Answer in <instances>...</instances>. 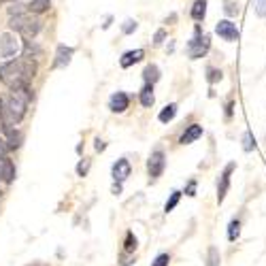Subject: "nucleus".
Segmentation results:
<instances>
[{"label":"nucleus","mask_w":266,"mask_h":266,"mask_svg":"<svg viewBox=\"0 0 266 266\" xmlns=\"http://www.w3.org/2000/svg\"><path fill=\"white\" fill-rule=\"evenodd\" d=\"M104 147H107V145H104V143H102L100 139H96V151H102Z\"/></svg>","instance_id":"4c0bfd02"},{"label":"nucleus","mask_w":266,"mask_h":266,"mask_svg":"<svg viewBox=\"0 0 266 266\" xmlns=\"http://www.w3.org/2000/svg\"><path fill=\"white\" fill-rule=\"evenodd\" d=\"M256 13L260 17H266V0H256Z\"/></svg>","instance_id":"c756f323"},{"label":"nucleus","mask_w":266,"mask_h":266,"mask_svg":"<svg viewBox=\"0 0 266 266\" xmlns=\"http://www.w3.org/2000/svg\"><path fill=\"white\" fill-rule=\"evenodd\" d=\"M168 262H171V258H168V254H160L156 260H154V264L151 266H168Z\"/></svg>","instance_id":"c85d7f7f"},{"label":"nucleus","mask_w":266,"mask_h":266,"mask_svg":"<svg viewBox=\"0 0 266 266\" xmlns=\"http://www.w3.org/2000/svg\"><path fill=\"white\" fill-rule=\"evenodd\" d=\"M185 194L188 196H196V181H190L188 188H185Z\"/></svg>","instance_id":"f704fd0d"},{"label":"nucleus","mask_w":266,"mask_h":266,"mask_svg":"<svg viewBox=\"0 0 266 266\" xmlns=\"http://www.w3.org/2000/svg\"><path fill=\"white\" fill-rule=\"evenodd\" d=\"M72 47H66V45H60L58 47V51H55V60H53V66L55 68H64V66H68L70 60H72Z\"/></svg>","instance_id":"9d476101"},{"label":"nucleus","mask_w":266,"mask_h":266,"mask_svg":"<svg viewBox=\"0 0 266 266\" xmlns=\"http://www.w3.org/2000/svg\"><path fill=\"white\" fill-rule=\"evenodd\" d=\"M9 13H11V17H13V15H21V13H23V4H17V2H15L13 6H9Z\"/></svg>","instance_id":"7c9ffc66"},{"label":"nucleus","mask_w":266,"mask_h":266,"mask_svg":"<svg viewBox=\"0 0 266 266\" xmlns=\"http://www.w3.org/2000/svg\"><path fill=\"white\" fill-rule=\"evenodd\" d=\"M164 166H166V158H164V154H162L160 149L154 151V154L149 156V160H147V173H149L151 179H158V177L164 173Z\"/></svg>","instance_id":"39448f33"},{"label":"nucleus","mask_w":266,"mask_h":266,"mask_svg":"<svg viewBox=\"0 0 266 266\" xmlns=\"http://www.w3.org/2000/svg\"><path fill=\"white\" fill-rule=\"evenodd\" d=\"M143 55H145V51H143V49L126 51V53L122 55V60H119V64H122V68H130L132 64H136V62H141V60H143Z\"/></svg>","instance_id":"4468645a"},{"label":"nucleus","mask_w":266,"mask_h":266,"mask_svg":"<svg viewBox=\"0 0 266 266\" xmlns=\"http://www.w3.org/2000/svg\"><path fill=\"white\" fill-rule=\"evenodd\" d=\"M0 179H2L4 183L15 181V164L9 158H0Z\"/></svg>","instance_id":"f8f14e48"},{"label":"nucleus","mask_w":266,"mask_h":266,"mask_svg":"<svg viewBox=\"0 0 266 266\" xmlns=\"http://www.w3.org/2000/svg\"><path fill=\"white\" fill-rule=\"evenodd\" d=\"M209 47H211L209 36L207 34H200V28L196 26V36L188 43V55H190L192 60H198V58H203V55L209 51Z\"/></svg>","instance_id":"20e7f679"},{"label":"nucleus","mask_w":266,"mask_h":266,"mask_svg":"<svg viewBox=\"0 0 266 266\" xmlns=\"http://www.w3.org/2000/svg\"><path fill=\"white\" fill-rule=\"evenodd\" d=\"M239 232H241V222L239 220H232L228 226V239L230 241H237L239 239Z\"/></svg>","instance_id":"b1692460"},{"label":"nucleus","mask_w":266,"mask_h":266,"mask_svg":"<svg viewBox=\"0 0 266 266\" xmlns=\"http://www.w3.org/2000/svg\"><path fill=\"white\" fill-rule=\"evenodd\" d=\"M136 26H139V23H136L134 19H126V21H124V26H122V30L126 32V34H132V32L136 30Z\"/></svg>","instance_id":"cd10ccee"},{"label":"nucleus","mask_w":266,"mask_h":266,"mask_svg":"<svg viewBox=\"0 0 266 266\" xmlns=\"http://www.w3.org/2000/svg\"><path fill=\"white\" fill-rule=\"evenodd\" d=\"M30 100H32V92H30L28 85L17 87V90H11V94L2 100V109H0L2 117L6 119V124L9 126L19 124L23 119V115H26V109H28Z\"/></svg>","instance_id":"f03ea898"},{"label":"nucleus","mask_w":266,"mask_h":266,"mask_svg":"<svg viewBox=\"0 0 266 266\" xmlns=\"http://www.w3.org/2000/svg\"><path fill=\"white\" fill-rule=\"evenodd\" d=\"M124 249H126V254H130V252H134V249H136V237L132 235V232H128V235H126Z\"/></svg>","instance_id":"393cba45"},{"label":"nucleus","mask_w":266,"mask_h":266,"mask_svg":"<svg viewBox=\"0 0 266 266\" xmlns=\"http://www.w3.org/2000/svg\"><path fill=\"white\" fill-rule=\"evenodd\" d=\"M226 13H228V15H239V6L235 2H228V6H226Z\"/></svg>","instance_id":"c9c22d12"},{"label":"nucleus","mask_w":266,"mask_h":266,"mask_svg":"<svg viewBox=\"0 0 266 266\" xmlns=\"http://www.w3.org/2000/svg\"><path fill=\"white\" fill-rule=\"evenodd\" d=\"M143 79H145V83H151V85H154L158 79H160V68L156 66V64H149V66H145Z\"/></svg>","instance_id":"dca6fc26"},{"label":"nucleus","mask_w":266,"mask_h":266,"mask_svg":"<svg viewBox=\"0 0 266 266\" xmlns=\"http://www.w3.org/2000/svg\"><path fill=\"white\" fill-rule=\"evenodd\" d=\"M179 198H181V192H177V190H175L173 194H171V198L166 200V205H164V211H166V213H171L173 209L177 207V203H179Z\"/></svg>","instance_id":"5701e85b"},{"label":"nucleus","mask_w":266,"mask_h":266,"mask_svg":"<svg viewBox=\"0 0 266 266\" xmlns=\"http://www.w3.org/2000/svg\"><path fill=\"white\" fill-rule=\"evenodd\" d=\"M9 26H11L15 32H19L23 38H34L38 32H41V21H38L36 17H30V15H26V13L13 15Z\"/></svg>","instance_id":"7ed1b4c3"},{"label":"nucleus","mask_w":266,"mask_h":266,"mask_svg":"<svg viewBox=\"0 0 266 266\" xmlns=\"http://www.w3.org/2000/svg\"><path fill=\"white\" fill-rule=\"evenodd\" d=\"M87 168H90V162H87V160H85V162H79V164H77V173L83 177V175L87 173Z\"/></svg>","instance_id":"473e14b6"},{"label":"nucleus","mask_w":266,"mask_h":266,"mask_svg":"<svg viewBox=\"0 0 266 266\" xmlns=\"http://www.w3.org/2000/svg\"><path fill=\"white\" fill-rule=\"evenodd\" d=\"M232 109H235V102H228V107H226V117H232Z\"/></svg>","instance_id":"e433bc0d"},{"label":"nucleus","mask_w":266,"mask_h":266,"mask_svg":"<svg viewBox=\"0 0 266 266\" xmlns=\"http://www.w3.org/2000/svg\"><path fill=\"white\" fill-rule=\"evenodd\" d=\"M235 171V162H230L228 166L224 168V173L220 175V183H217V203H224L226 194H228V188H230V175Z\"/></svg>","instance_id":"6e6552de"},{"label":"nucleus","mask_w":266,"mask_h":266,"mask_svg":"<svg viewBox=\"0 0 266 266\" xmlns=\"http://www.w3.org/2000/svg\"><path fill=\"white\" fill-rule=\"evenodd\" d=\"M19 51V41L13 34H2L0 36V58H13Z\"/></svg>","instance_id":"423d86ee"},{"label":"nucleus","mask_w":266,"mask_h":266,"mask_svg":"<svg viewBox=\"0 0 266 266\" xmlns=\"http://www.w3.org/2000/svg\"><path fill=\"white\" fill-rule=\"evenodd\" d=\"M6 151H9V143H6L2 136H0V158H4L6 156Z\"/></svg>","instance_id":"72a5a7b5"},{"label":"nucleus","mask_w":266,"mask_h":266,"mask_svg":"<svg viewBox=\"0 0 266 266\" xmlns=\"http://www.w3.org/2000/svg\"><path fill=\"white\" fill-rule=\"evenodd\" d=\"M222 70H217V68H209V83H217V81H222Z\"/></svg>","instance_id":"bb28decb"},{"label":"nucleus","mask_w":266,"mask_h":266,"mask_svg":"<svg viewBox=\"0 0 266 266\" xmlns=\"http://www.w3.org/2000/svg\"><path fill=\"white\" fill-rule=\"evenodd\" d=\"M164 38H166V32H164V30H158L156 36H154V45H162Z\"/></svg>","instance_id":"2f4dec72"},{"label":"nucleus","mask_w":266,"mask_h":266,"mask_svg":"<svg viewBox=\"0 0 266 266\" xmlns=\"http://www.w3.org/2000/svg\"><path fill=\"white\" fill-rule=\"evenodd\" d=\"M128 104H130V98H128L124 92H115L111 96V100H109V109L113 113H124L128 109Z\"/></svg>","instance_id":"9b49d317"},{"label":"nucleus","mask_w":266,"mask_h":266,"mask_svg":"<svg viewBox=\"0 0 266 266\" xmlns=\"http://www.w3.org/2000/svg\"><path fill=\"white\" fill-rule=\"evenodd\" d=\"M36 75V62L32 58H17L6 64H0V81L9 85L11 90L17 87H26Z\"/></svg>","instance_id":"f257e3e1"},{"label":"nucleus","mask_w":266,"mask_h":266,"mask_svg":"<svg viewBox=\"0 0 266 266\" xmlns=\"http://www.w3.org/2000/svg\"><path fill=\"white\" fill-rule=\"evenodd\" d=\"M4 132H6V136H9V141H6V143H9V149H17L21 145V134L17 130H13L11 126H6Z\"/></svg>","instance_id":"412c9836"},{"label":"nucleus","mask_w":266,"mask_h":266,"mask_svg":"<svg viewBox=\"0 0 266 266\" xmlns=\"http://www.w3.org/2000/svg\"><path fill=\"white\" fill-rule=\"evenodd\" d=\"M207 266H220V249L217 247H209V254H207Z\"/></svg>","instance_id":"4be33fe9"},{"label":"nucleus","mask_w":266,"mask_h":266,"mask_svg":"<svg viewBox=\"0 0 266 266\" xmlns=\"http://www.w3.org/2000/svg\"><path fill=\"white\" fill-rule=\"evenodd\" d=\"M41 53H43V49L34 41H30V38L23 41V55H26V58H38Z\"/></svg>","instance_id":"f3484780"},{"label":"nucleus","mask_w":266,"mask_h":266,"mask_svg":"<svg viewBox=\"0 0 266 266\" xmlns=\"http://www.w3.org/2000/svg\"><path fill=\"white\" fill-rule=\"evenodd\" d=\"M119 192H122V183L115 181V185H113V194H119Z\"/></svg>","instance_id":"58836bf2"},{"label":"nucleus","mask_w":266,"mask_h":266,"mask_svg":"<svg viewBox=\"0 0 266 266\" xmlns=\"http://www.w3.org/2000/svg\"><path fill=\"white\" fill-rule=\"evenodd\" d=\"M49 4H51V0H32V2L28 4V9L32 13H36V15H41L45 11H49Z\"/></svg>","instance_id":"aec40b11"},{"label":"nucleus","mask_w":266,"mask_h":266,"mask_svg":"<svg viewBox=\"0 0 266 266\" xmlns=\"http://www.w3.org/2000/svg\"><path fill=\"white\" fill-rule=\"evenodd\" d=\"M200 136H203V126H198V124H192V126L188 128V130H185V132L181 134L179 143H181V145H190V143L198 141Z\"/></svg>","instance_id":"ddd939ff"},{"label":"nucleus","mask_w":266,"mask_h":266,"mask_svg":"<svg viewBox=\"0 0 266 266\" xmlns=\"http://www.w3.org/2000/svg\"><path fill=\"white\" fill-rule=\"evenodd\" d=\"M130 171H132V166H130V162L128 160H117L115 164H113V179H115L117 183H122V181H126L128 177H130Z\"/></svg>","instance_id":"1a4fd4ad"},{"label":"nucleus","mask_w":266,"mask_h":266,"mask_svg":"<svg viewBox=\"0 0 266 266\" xmlns=\"http://www.w3.org/2000/svg\"><path fill=\"white\" fill-rule=\"evenodd\" d=\"M215 32L224 38V41H228V43L239 41V28H237L232 21H228V19H224V21L217 23V26H215Z\"/></svg>","instance_id":"0eeeda50"},{"label":"nucleus","mask_w":266,"mask_h":266,"mask_svg":"<svg viewBox=\"0 0 266 266\" xmlns=\"http://www.w3.org/2000/svg\"><path fill=\"white\" fill-rule=\"evenodd\" d=\"M154 102H156V96H154V85L151 83H145V87L141 90V104L143 107H154Z\"/></svg>","instance_id":"2eb2a0df"},{"label":"nucleus","mask_w":266,"mask_h":266,"mask_svg":"<svg viewBox=\"0 0 266 266\" xmlns=\"http://www.w3.org/2000/svg\"><path fill=\"white\" fill-rule=\"evenodd\" d=\"M207 15V0H196L194 6H192V19L203 21Z\"/></svg>","instance_id":"a211bd4d"},{"label":"nucleus","mask_w":266,"mask_h":266,"mask_svg":"<svg viewBox=\"0 0 266 266\" xmlns=\"http://www.w3.org/2000/svg\"><path fill=\"white\" fill-rule=\"evenodd\" d=\"M243 149H245V151H254V149H256V141H254L252 132H245V134H243Z\"/></svg>","instance_id":"a878e982"},{"label":"nucleus","mask_w":266,"mask_h":266,"mask_svg":"<svg viewBox=\"0 0 266 266\" xmlns=\"http://www.w3.org/2000/svg\"><path fill=\"white\" fill-rule=\"evenodd\" d=\"M175 115H177V104H166V107L160 111V115H158V119L162 124H168L171 119H175Z\"/></svg>","instance_id":"6ab92c4d"}]
</instances>
